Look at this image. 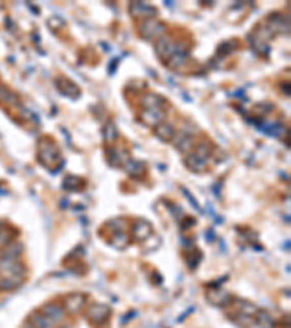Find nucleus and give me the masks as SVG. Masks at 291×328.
Segmentation results:
<instances>
[{
  "instance_id": "nucleus-18",
  "label": "nucleus",
  "mask_w": 291,
  "mask_h": 328,
  "mask_svg": "<svg viewBox=\"0 0 291 328\" xmlns=\"http://www.w3.org/2000/svg\"><path fill=\"white\" fill-rule=\"evenodd\" d=\"M125 171L130 175H133V176H141V175L144 174L146 168H144V164H141V162L127 161V162H125Z\"/></svg>"
},
{
  "instance_id": "nucleus-5",
  "label": "nucleus",
  "mask_w": 291,
  "mask_h": 328,
  "mask_svg": "<svg viewBox=\"0 0 291 328\" xmlns=\"http://www.w3.org/2000/svg\"><path fill=\"white\" fill-rule=\"evenodd\" d=\"M86 300H88L86 296L82 293H70L63 300V309L67 311L69 314H77L86 305Z\"/></svg>"
},
{
  "instance_id": "nucleus-1",
  "label": "nucleus",
  "mask_w": 291,
  "mask_h": 328,
  "mask_svg": "<svg viewBox=\"0 0 291 328\" xmlns=\"http://www.w3.org/2000/svg\"><path fill=\"white\" fill-rule=\"evenodd\" d=\"M38 159L41 164L48 169L59 168L61 164V155L57 144L52 140L42 139L40 143V150H38Z\"/></svg>"
},
{
  "instance_id": "nucleus-2",
  "label": "nucleus",
  "mask_w": 291,
  "mask_h": 328,
  "mask_svg": "<svg viewBox=\"0 0 291 328\" xmlns=\"http://www.w3.org/2000/svg\"><path fill=\"white\" fill-rule=\"evenodd\" d=\"M86 315H88L86 318L89 319L92 325L103 327L111 317V308L108 305H103V304H95V305H91L88 308Z\"/></svg>"
},
{
  "instance_id": "nucleus-11",
  "label": "nucleus",
  "mask_w": 291,
  "mask_h": 328,
  "mask_svg": "<svg viewBox=\"0 0 291 328\" xmlns=\"http://www.w3.org/2000/svg\"><path fill=\"white\" fill-rule=\"evenodd\" d=\"M185 165H187L191 171H194V172H202V171L205 169L207 161L201 159L197 155L190 154L185 158Z\"/></svg>"
},
{
  "instance_id": "nucleus-4",
  "label": "nucleus",
  "mask_w": 291,
  "mask_h": 328,
  "mask_svg": "<svg viewBox=\"0 0 291 328\" xmlns=\"http://www.w3.org/2000/svg\"><path fill=\"white\" fill-rule=\"evenodd\" d=\"M166 30V27L157 21H153V19H146L140 25V35L143 38H147V40H151V38H161L163 35V32Z\"/></svg>"
},
{
  "instance_id": "nucleus-6",
  "label": "nucleus",
  "mask_w": 291,
  "mask_h": 328,
  "mask_svg": "<svg viewBox=\"0 0 291 328\" xmlns=\"http://www.w3.org/2000/svg\"><path fill=\"white\" fill-rule=\"evenodd\" d=\"M207 300L211 305H216V307H226L231 302V295L221 289H213L207 292Z\"/></svg>"
},
{
  "instance_id": "nucleus-13",
  "label": "nucleus",
  "mask_w": 291,
  "mask_h": 328,
  "mask_svg": "<svg viewBox=\"0 0 291 328\" xmlns=\"http://www.w3.org/2000/svg\"><path fill=\"white\" fill-rule=\"evenodd\" d=\"M0 103L10 105V107H18V96L12 92L10 89H8L6 86H0Z\"/></svg>"
},
{
  "instance_id": "nucleus-14",
  "label": "nucleus",
  "mask_w": 291,
  "mask_h": 328,
  "mask_svg": "<svg viewBox=\"0 0 291 328\" xmlns=\"http://www.w3.org/2000/svg\"><path fill=\"white\" fill-rule=\"evenodd\" d=\"M255 315H258V317L255 318V322L259 325L261 328H274L275 327V321H274V318L271 317V314H268V312H265V311H262V312H256Z\"/></svg>"
},
{
  "instance_id": "nucleus-10",
  "label": "nucleus",
  "mask_w": 291,
  "mask_h": 328,
  "mask_svg": "<svg viewBox=\"0 0 291 328\" xmlns=\"http://www.w3.org/2000/svg\"><path fill=\"white\" fill-rule=\"evenodd\" d=\"M133 232H134V238L141 242V241H147L150 235L153 234V228L149 222H146V220H139L134 228H133Z\"/></svg>"
},
{
  "instance_id": "nucleus-17",
  "label": "nucleus",
  "mask_w": 291,
  "mask_h": 328,
  "mask_svg": "<svg viewBox=\"0 0 291 328\" xmlns=\"http://www.w3.org/2000/svg\"><path fill=\"white\" fill-rule=\"evenodd\" d=\"M111 244L115 248H125L130 244V236L124 234V232H121V231H117L111 238Z\"/></svg>"
},
{
  "instance_id": "nucleus-9",
  "label": "nucleus",
  "mask_w": 291,
  "mask_h": 328,
  "mask_svg": "<svg viewBox=\"0 0 291 328\" xmlns=\"http://www.w3.org/2000/svg\"><path fill=\"white\" fill-rule=\"evenodd\" d=\"M130 11L136 18H153L156 15V9L146 3H131Z\"/></svg>"
},
{
  "instance_id": "nucleus-15",
  "label": "nucleus",
  "mask_w": 291,
  "mask_h": 328,
  "mask_svg": "<svg viewBox=\"0 0 291 328\" xmlns=\"http://www.w3.org/2000/svg\"><path fill=\"white\" fill-rule=\"evenodd\" d=\"M20 253H22V246L16 245V244H9V245L3 248L0 260H16Z\"/></svg>"
},
{
  "instance_id": "nucleus-3",
  "label": "nucleus",
  "mask_w": 291,
  "mask_h": 328,
  "mask_svg": "<svg viewBox=\"0 0 291 328\" xmlns=\"http://www.w3.org/2000/svg\"><path fill=\"white\" fill-rule=\"evenodd\" d=\"M166 115V108L162 107H150L144 108L140 114V120L149 127H156L157 124L163 123V118Z\"/></svg>"
},
{
  "instance_id": "nucleus-19",
  "label": "nucleus",
  "mask_w": 291,
  "mask_h": 328,
  "mask_svg": "<svg viewBox=\"0 0 291 328\" xmlns=\"http://www.w3.org/2000/svg\"><path fill=\"white\" fill-rule=\"evenodd\" d=\"M20 283L19 279H13V277H2L0 279V289L2 290H12Z\"/></svg>"
},
{
  "instance_id": "nucleus-20",
  "label": "nucleus",
  "mask_w": 291,
  "mask_h": 328,
  "mask_svg": "<svg viewBox=\"0 0 291 328\" xmlns=\"http://www.w3.org/2000/svg\"><path fill=\"white\" fill-rule=\"evenodd\" d=\"M239 304L241 305H237V308H239V312H242V314L253 317L258 312V308L255 307L253 304H251V302H248V300H239Z\"/></svg>"
},
{
  "instance_id": "nucleus-22",
  "label": "nucleus",
  "mask_w": 291,
  "mask_h": 328,
  "mask_svg": "<svg viewBox=\"0 0 291 328\" xmlns=\"http://www.w3.org/2000/svg\"><path fill=\"white\" fill-rule=\"evenodd\" d=\"M10 241H12V236H9V234L5 229H0V248L9 245Z\"/></svg>"
},
{
  "instance_id": "nucleus-7",
  "label": "nucleus",
  "mask_w": 291,
  "mask_h": 328,
  "mask_svg": "<svg viewBox=\"0 0 291 328\" xmlns=\"http://www.w3.org/2000/svg\"><path fill=\"white\" fill-rule=\"evenodd\" d=\"M40 312L50 319L52 325L60 322L61 319L64 318V309H63L61 305H57V304H47V305L42 307Z\"/></svg>"
},
{
  "instance_id": "nucleus-8",
  "label": "nucleus",
  "mask_w": 291,
  "mask_h": 328,
  "mask_svg": "<svg viewBox=\"0 0 291 328\" xmlns=\"http://www.w3.org/2000/svg\"><path fill=\"white\" fill-rule=\"evenodd\" d=\"M154 134L157 136V139H159V140L165 142V143H168V142H172V140L175 139L176 132H175V129L172 127L171 124H168L163 121V123L157 124V125L154 127Z\"/></svg>"
},
{
  "instance_id": "nucleus-12",
  "label": "nucleus",
  "mask_w": 291,
  "mask_h": 328,
  "mask_svg": "<svg viewBox=\"0 0 291 328\" xmlns=\"http://www.w3.org/2000/svg\"><path fill=\"white\" fill-rule=\"evenodd\" d=\"M30 324L34 328H52V322L45 315H42L41 312L31 314Z\"/></svg>"
},
{
  "instance_id": "nucleus-23",
  "label": "nucleus",
  "mask_w": 291,
  "mask_h": 328,
  "mask_svg": "<svg viewBox=\"0 0 291 328\" xmlns=\"http://www.w3.org/2000/svg\"><path fill=\"white\" fill-rule=\"evenodd\" d=\"M22 328H34V327H32L31 324H27V325H23V327H22Z\"/></svg>"
},
{
  "instance_id": "nucleus-16",
  "label": "nucleus",
  "mask_w": 291,
  "mask_h": 328,
  "mask_svg": "<svg viewBox=\"0 0 291 328\" xmlns=\"http://www.w3.org/2000/svg\"><path fill=\"white\" fill-rule=\"evenodd\" d=\"M63 187H64L66 190H71V191H74V190H83L85 181L81 180V178H77V176L69 175V176L63 181Z\"/></svg>"
},
{
  "instance_id": "nucleus-21",
  "label": "nucleus",
  "mask_w": 291,
  "mask_h": 328,
  "mask_svg": "<svg viewBox=\"0 0 291 328\" xmlns=\"http://www.w3.org/2000/svg\"><path fill=\"white\" fill-rule=\"evenodd\" d=\"M103 134H105V140H107V142H114V140L117 139V136H118V132H117V129L114 127V124L110 123L105 127Z\"/></svg>"
}]
</instances>
